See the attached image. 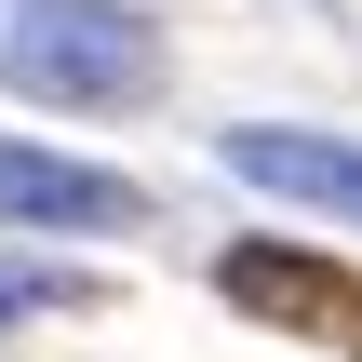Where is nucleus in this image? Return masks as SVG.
<instances>
[{"label": "nucleus", "instance_id": "nucleus-2", "mask_svg": "<svg viewBox=\"0 0 362 362\" xmlns=\"http://www.w3.org/2000/svg\"><path fill=\"white\" fill-rule=\"evenodd\" d=\"M215 296H228L242 322L309 336L322 362H362V269L309 255V242H228V255H215Z\"/></svg>", "mask_w": 362, "mask_h": 362}, {"label": "nucleus", "instance_id": "nucleus-4", "mask_svg": "<svg viewBox=\"0 0 362 362\" xmlns=\"http://www.w3.org/2000/svg\"><path fill=\"white\" fill-rule=\"evenodd\" d=\"M228 175H242V188H269V202H309V215L362 228V148H349V134H296V121H242V134H228Z\"/></svg>", "mask_w": 362, "mask_h": 362}, {"label": "nucleus", "instance_id": "nucleus-5", "mask_svg": "<svg viewBox=\"0 0 362 362\" xmlns=\"http://www.w3.org/2000/svg\"><path fill=\"white\" fill-rule=\"evenodd\" d=\"M13 309H27V282H13V269H0V322H13Z\"/></svg>", "mask_w": 362, "mask_h": 362}, {"label": "nucleus", "instance_id": "nucleus-1", "mask_svg": "<svg viewBox=\"0 0 362 362\" xmlns=\"http://www.w3.org/2000/svg\"><path fill=\"white\" fill-rule=\"evenodd\" d=\"M0 81L40 107H134L161 94V27L134 0H0Z\"/></svg>", "mask_w": 362, "mask_h": 362}, {"label": "nucleus", "instance_id": "nucleus-3", "mask_svg": "<svg viewBox=\"0 0 362 362\" xmlns=\"http://www.w3.org/2000/svg\"><path fill=\"white\" fill-rule=\"evenodd\" d=\"M0 215L13 228H148V188L107 175V161H67V148H13L0 134Z\"/></svg>", "mask_w": 362, "mask_h": 362}]
</instances>
